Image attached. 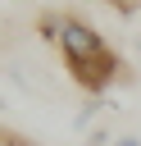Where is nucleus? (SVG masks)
Returning a JSON list of instances; mask_svg holds the SVG:
<instances>
[{
    "mask_svg": "<svg viewBox=\"0 0 141 146\" xmlns=\"http://www.w3.org/2000/svg\"><path fill=\"white\" fill-rule=\"evenodd\" d=\"M91 119H96V100H86V105L77 110V119H73V128H91Z\"/></svg>",
    "mask_w": 141,
    "mask_h": 146,
    "instance_id": "obj_1",
    "label": "nucleus"
},
{
    "mask_svg": "<svg viewBox=\"0 0 141 146\" xmlns=\"http://www.w3.org/2000/svg\"><path fill=\"white\" fill-rule=\"evenodd\" d=\"M86 146H114V132H109V128H96V132L86 137Z\"/></svg>",
    "mask_w": 141,
    "mask_h": 146,
    "instance_id": "obj_2",
    "label": "nucleus"
},
{
    "mask_svg": "<svg viewBox=\"0 0 141 146\" xmlns=\"http://www.w3.org/2000/svg\"><path fill=\"white\" fill-rule=\"evenodd\" d=\"M114 9H141V0H109Z\"/></svg>",
    "mask_w": 141,
    "mask_h": 146,
    "instance_id": "obj_3",
    "label": "nucleus"
},
{
    "mask_svg": "<svg viewBox=\"0 0 141 146\" xmlns=\"http://www.w3.org/2000/svg\"><path fill=\"white\" fill-rule=\"evenodd\" d=\"M114 146H141V137H118Z\"/></svg>",
    "mask_w": 141,
    "mask_h": 146,
    "instance_id": "obj_4",
    "label": "nucleus"
},
{
    "mask_svg": "<svg viewBox=\"0 0 141 146\" xmlns=\"http://www.w3.org/2000/svg\"><path fill=\"white\" fill-rule=\"evenodd\" d=\"M136 59H141V36H136Z\"/></svg>",
    "mask_w": 141,
    "mask_h": 146,
    "instance_id": "obj_5",
    "label": "nucleus"
}]
</instances>
